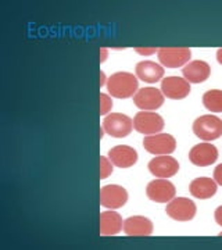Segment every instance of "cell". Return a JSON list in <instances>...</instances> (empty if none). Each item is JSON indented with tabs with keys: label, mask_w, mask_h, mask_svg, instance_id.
<instances>
[{
	"label": "cell",
	"mask_w": 222,
	"mask_h": 250,
	"mask_svg": "<svg viewBox=\"0 0 222 250\" xmlns=\"http://www.w3.org/2000/svg\"><path fill=\"white\" fill-rule=\"evenodd\" d=\"M138 77H135L131 72H116L107 80V89L113 98L117 99L132 98L138 92Z\"/></svg>",
	"instance_id": "obj_1"
},
{
	"label": "cell",
	"mask_w": 222,
	"mask_h": 250,
	"mask_svg": "<svg viewBox=\"0 0 222 250\" xmlns=\"http://www.w3.org/2000/svg\"><path fill=\"white\" fill-rule=\"evenodd\" d=\"M193 132L205 142L215 141L222 135V120L215 116H202L193 123Z\"/></svg>",
	"instance_id": "obj_2"
},
{
	"label": "cell",
	"mask_w": 222,
	"mask_h": 250,
	"mask_svg": "<svg viewBox=\"0 0 222 250\" xmlns=\"http://www.w3.org/2000/svg\"><path fill=\"white\" fill-rule=\"evenodd\" d=\"M103 129L114 138H125L132 132L133 120L121 113H111L103 120Z\"/></svg>",
	"instance_id": "obj_3"
},
{
	"label": "cell",
	"mask_w": 222,
	"mask_h": 250,
	"mask_svg": "<svg viewBox=\"0 0 222 250\" xmlns=\"http://www.w3.org/2000/svg\"><path fill=\"white\" fill-rule=\"evenodd\" d=\"M143 146L151 154L165 156V154H171L175 152L177 141L172 135L169 134L149 135L143 139Z\"/></svg>",
	"instance_id": "obj_4"
},
{
	"label": "cell",
	"mask_w": 222,
	"mask_h": 250,
	"mask_svg": "<svg viewBox=\"0 0 222 250\" xmlns=\"http://www.w3.org/2000/svg\"><path fill=\"white\" fill-rule=\"evenodd\" d=\"M133 128L146 135H156L162 131L164 128V118L160 114H156L153 111H139L133 118Z\"/></svg>",
	"instance_id": "obj_5"
},
{
	"label": "cell",
	"mask_w": 222,
	"mask_h": 250,
	"mask_svg": "<svg viewBox=\"0 0 222 250\" xmlns=\"http://www.w3.org/2000/svg\"><path fill=\"white\" fill-rule=\"evenodd\" d=\"M157 56L164 67L178 68V67L186 65L192 57V52L187 47H162V49H159Z\"/></svg>",
	"instance_id": "obj_6"
},
{
	"label": "cell",
	"mask_w": 222,
	"mask_h": 250,
	"mask_svg": "<svg viewBox=\"0 0 222 250\" xmlns=\"http://www.w3.org/2000/svg\"><path fill=\"white\" fill-rule=\"evenodd\" d=\"M175 192L174 184L164 178L154 179L146 187V195L156 203H169L175 197Z\"/></svg>",
	"instance_id": "obj_7"
},
{
	"label": "cell",
	"mask_w": 222,
	"mask_h": 250,
	"mask_svg": "<svg viewBox=\"0 0 222 250\" xmlns=\"http://www.w3.org/2000/svg\"><path fill=\"white\" fill-rule=\"evenodd\" d=\"M197 207L195 202L187 197H177L172 199L167 206L165 213L175 221H190L196 215Z\"/></svg>",
	"instance_id": "obj_8"
},
{
	"label": "cell",
	"mask_w": 222,
	"mask_h": 250,
	"mask_svg": "<svg viewBox=\"0 0 222 250\" xmlns=\"http://www.w3.org/2000/svg\"><path fill=\"white\" fill-rule=\"evenodd\" d=\"M133 103L136 107L143 111H153L162 106L164 103V95L157 88H143L138 90L133 96Z\"/></svg>",
	"instance_id": "obj_9"
},
{
	"label": "cell",
	"mask_w": 222,
	"mask_h": 250,
	"mask_svg": "<svg viewBox=\"0 0 222 250\" xmlns=\"http://www.w3.org/2000/svg\"><path fill=\"white\" fill-rule=\"evenodd\" d=\"M128 202L126 189L120 185H106L100 189V205L106 208H120Z\"/></svg>",
	"instance_id": "obj_10"
},
{
	"label": "cell",
	"mask_w": 222,
	"mask_h": 250,
	"mask_svg": "<svg viewBox=\"0 0 222 250\" xmlns=\"http://www.w3.org/2000/svg\"><path fill=\"white\" fill-rule=\"evenodd\" d=\"M161 92L164 96L172 100H181L189 96L190 83L181 77H167L161 81Z\"/></svg>",
	"instance_id": "obj_11"
},
{
	"label": "cell",
	"mask_w": 222,
	"mask_h": 250,
	"mask_svg": "<svg viewBox=\"0 0 222 250\" xmlns=\"http://www.w3.org/2000/svg\"><path fill=\"white\" fill-rule=\"evenodd\" d=\"M149 170L157 178H171L179 171V163L168 154L157 156L149 163Z\"/></svg>",
	"instance_id": "obj_12"
},
{
	"label": "cell",
	"mask_w": 222,
	"mask_h": 250,
	"mask_svg": "<svg viewBox=\"0 0 222 250\" xmlns=\"http://www.w3.org/2000/svg\"><path fill=\"white\" fill-rule=\"evenodd\" d=\"M218 159V150L211 143H200L192 147L189 152V160L197 167L211 166Z\"/></svg>",
	"instance_id": "obj_13"
},
{
	"label": "cell",
	"mask_w": 222,
	"mask_h": 250,
	"mask_svg": "<svg viewBox=\"0 0 222 250\" xmlns=\"http://www.w3.org/2000/svg\"><path fill=\"white\" fill-rule=\"evenodd\" d=\"M108 159L110 161L120 168H129L136 164L138 161V152L131 147V146H125V145H118L116 147H113L108 152Z\"/></svg>",
	"instance_id": "obj_14"
},
{
	"label": "cell",
	"mask_w": 222,
	"mask_h": 250,
	"mask_svg": "<svg viewBox=\"0 0 222 250\" xmlns=\"http://www.w3.org/2000/svg\"><path fill=\"white\" fill-rule=\"evenodd\" d=\"M124 232L128 236H150L153 233V223L142 215H133L124 221Z\"/></svg>",
	"instance_id": "obj_15"
},
{
	"label": "cell",
	"mask_w": 222,
	"mask_h": 250,
	"mask_svg": "<svg viewBox=\"0 0 222 250\" xmlns=\"http://www.w3.org/2000/svg\"><path fill=\"white\" fill-rule=\"evenodd\" d=\"M183 77L185 80L190 83H202L204 81L208 80L210 74H211V67L208 65V62H202V60H195V62H187L183 67Z\"/></svg>",
	"instance_id": "obj_16"
},
{
	"label": "cell",
	"mask_w": 222,
	"mask_h": 250,
	"mask_svg": "<svg viewBox=\"0 0 222 250\" xmlns=\"http://www.w3.org/2000/svg\"><path fill=\"white\" fill-rule=\"evenodd\" d=\"M136 77L138 80L154 83L157 81H160L164 77V68L157 62H150V60H144L136 64Z\"/></svg>",
	"instance_id": "obj_17"
},
{
	"label": "cell",
	"mask_w": 222,
	"mask_h": 250,
	"mask_svg": "<svg viewBox=\"0 0 222 250\" xmlns=\"http://www.w3.org/2000/svg\"><path fill=\"white\" fill-rule=\"evenodd\" d=\"M124 227L122 217L116 211H103L100 213V233L103 236H113L121 232Z\"/></svg>",
	"instance_id": "obj_18"
},
{
	"label": "cell",
	"mask_w": 222,
	"mask_h": 250,
	"mask_svg": "<svg viewBox=\"0 0 222 250\" xmlns=\"http://www.w3.org/2000/svg\"><path fill=\"white\" fill-rule=\"evenodd\" d=\"M189 190L192 193V196L197 197V199H210L217 193V182L211 178H196L195 181H192Z\"/></svg>",
	"instance_id": "obj_19"
},
{
	"label": "cell",
	"mask_w": 222,
	"mask_h": 250,
	"mask_svg": "<svg viewBox=\"0 0 222 250\" xmlns=\"http://www.w3.org/2000/svg\"><path fill=\"white\" fill-rule=\"evenodd\" d=\"M203 104L211 113H222V90L213 89L203 95Z\"/></svg>",
	"instance_id": "obj_20"
},
{
	"label": "cell",
	"mask_w": 222,
	"mask_h": 250,
	"mask_svg": "<svg viewBox=\"0 0 222 250\" xmlns=\"http://www.w3.org/2000/svg\"><path fill=\"white\" fill-rule=\"evenodd\" d=\"M113 163L104 156H100V179H104L113 174Z\"/></svg>",
	"instance_id": "obj_21"
},
{
	"label": "cell",
	"mask_w": 222,
	"mask_h": 250,
	"mask_svg": "<svg viewBox=\"0 0 222 250\" xmlns=\"http://www.w3.org/2000/svg\"><path fill=\"white\" fill-rule=\"evenodd\" d=\"M113 108V100L106 93H100V114H107Z\"/></svg>",
	"instance_id": "obj_22"
},
{
	"label": "cell",
	"mask_w": 222,
	"mask_h": 250,
	"mask_svg": "<svg viewBox=\"0 0 222 250\" xmlns=\"http://www.w3.org/2000/svg\"><path fill=\"white\" fill-rule=\"evenodd\" d=\"M214 181L222 187V164H220L215 170H214Z\"/></svg>",
	"instance_id": "obj_23"
},
{
	"label": "cell",
	"mask_w": 222,
	"mask_h": 250,
	"mask_svg": "<svg viewBox=\"0 0 222 250\" xmlns=\"http://www.w3.org/2000/svg\"><path fill=\"white\" fill-rule=\"evenodd\" d=\"M156 52H159V50L157 49H141V47L136 49V53L142 54V56H150V54H154Z\"/></svg>",
	"instance_id": "obj_24"
},
{
	"label": "cell",
	"mask_w": 222,
	"mask_h": 250,
	"mask_svg": "<svg viewBox=\"0 0 222 250\" xmlns=\"http://www.w3.org/2000/svg\"><path fill=\"white\" fill-rule=\"evenodd\" d=\"M214 217H215V221L218 225H221L222 227V206H220L217 210H215V213H214Z\"/></svg>",
	"instance_id": "obj_25"
},
{
	"label": "cell",
	"mask_w": 222,
	"mask_h": 250,
	"mask_svg": "<svg viewBox=\"0 0 222 250\" xmlns=\"http://www.w3.org/2000/svg\"><path fill=\"white\" fill-rule=\"evenodd\" d=\"M107 59V49L101 47L100 49V62H104Z\"/></svg>",
	"instance_id": "obj_26"
},
{
	"label": "cell",
	"mask_w": 222,
	"mask_h": 250,
	"mask_svg": "<svg viewBox=\"0 0 222 250\" xmlns=\"http://www.w3.org/2000/svg\"><path fill=\"white\" fill-rule=\"evenodd\" d=\"M217 60H218L220 64H222V47L218 49V52H217Z\"/></svg>",
	"instance_id": "obj_27"
},
{
	"label": "cell",
	"mask_w": 222,
	"mask_h": 250,
	"mask_svg": "<svg viewBox=\"0 0 222 250\" xmlns=\"http://www.w3.org/2000/svg\"><path fill=\"white\" fill-rule=\"evenodd\" d=\"M104 82H106V75H104V72H100V86H103Z\"/></svg>",
	"instance_id": "obj_28"
},
{
	"label": "cell",
	"mask_w": 222,
	"mask_h": 250,
	"mask_svg": "<svg viewBox=\"0 0 222 250\" xmlns=\"http://www.w3.org/2000/svg\"><path fill=\"white\" fill-rule=\"evenodd\" d=\"M220 236H222V232H221V233H220Z\"/></svg>",
	"instance_id": "obj_29"
}]
</instances>
